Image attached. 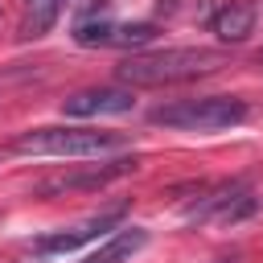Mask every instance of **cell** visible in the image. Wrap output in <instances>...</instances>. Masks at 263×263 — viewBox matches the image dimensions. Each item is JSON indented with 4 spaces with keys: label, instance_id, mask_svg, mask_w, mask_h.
I'll return each instance as SVG.
<instances>
[{
    "label": "cell",
    "instance_id": "6da1fadb",
    "mask_svg": "<svg viewBox=\"0 0 263 263\" xmlns=\"http://www.w3.org/2000/svg\"><path fill=\"white\" fill-rule=\"evenodd\" d=\"M226 66L222 49H201V45H185V49H156V53H136L119 66V78L127 86H173V82H189V78H205L214 70Z\"/></svg>",
    "mask_w": 263,
    "mask_h": 263
},
{
    "label": "cell",
    "instance_id": "3957f363",
    "mask_svg": "<svg viewBox=\"0 0 263 263\" xmlns=\"http://www.w3.org/2000/svg\"><path fill=\"white\" fill-rule=\"evenodd\" d=\"M152 123L177 127V132H222L247 119V103L234 95H205V99H177L148 111Z\"/></svg>",
    "mask_w": 263,
    "mask_h": 263
},
{
    "label": "cell",
    "instance_id": "7c38bea8",
    "mask_svg": "<svg viewBox=\"0 0 263 263\" xmlns=\"http://www.w3.org/2000/svg\"><path fill=\"white\" fill-rule=\"evenodd\" d=\"M156 37V25L152 21H115V41L111 49H140Z\"/></svg>",
    "mask_w": 263,
    "mask_h": 263
},
{
    "label": "cell",
    "instance_id": "52a82bcc",
    "mask_svg": "<svg viewBox=\"0 0 263 263\" xmlns=\"http://www.w3.org/2000/svg\"><path fill=\"white\" fill-rule=\"evenodd\" d=\"M119 218H123V205L103 210V214H90V218H82V222H74V226H66V230L45 234V238H41V251H78L82 242H90V238H99L103 230H111Z\"/></svg>",
    "mask_w": 263,
    "mask_h": 263
},
{
    "label": "cell",
    "instance_id": "7a4b0ae2",
    "mask_svg": "<svg viewBox=\"0 0 263 263\" xmlns=\"http://www.w3.org/2000/svg\"><path fill=\"white\" fill-rule=\"evenodd\" d=\"M127 136L119 132H95V127H33L12 140V152L21 156H107L119 152Z\"/></svg>",
    "mask_w": 263,
    "mask_h": 263
},
{
    "label": "cell",
    "instance_id": "277c9868",
    "mask_svg": "<svg viewBox=\"0 0 263 263\" xmlns=\"http://www.w3.org/2000/svg\"><path fill=\"white\" fill-rule=\"evenodd\" d=\"M255 205H259V197H255L251 189H242V185H218L214 193L197 197V205H189V210H185V218H189V222H218V226H234V222L251 218V214H255Z\"/></svg>",
    "mask_w": 263,
    "mask_h": 263
},
{
    "label": "cell",
    "instance_id": "30bf717a",
    "mask_svg": "<svg viewBox=\"0 0 263 263\" xmlns=\"http://www.w3.org/2000/svg\"><path fill=\"white\" fill-rule=\"evenodd\" d=\"M66 0H25V12H21V25H16V37L21 41H37L53 29V21L62 16Z\"/></svg>",
    "mask_w": 263,
    "mask_h": 263
},
{
    "label": "cell",
    "instance_id": "9c48e42d",
    "mask_svg": "<svg viewBox=\"0 0 263 263\" xmlns=\"http://www.w3.org/2000/svg\"><path fill=\"white\" fill-rule=\"evenodd\" d=\"M148 247V230L144 226H123V230H115L95 255H86L82 263H127L136 251H144Z\"/></svg>",
    "mask_w": 263,
    "mask_h": 263
},
{
    "label": "cell",
    "instance_id": "8fae6325",
    "mask_svg": "<svg viewBox=\"0 0 263 263\" xmlns=\"http://www.w3.org/2000/svg\"><path fill=\"white\" fill-rule=\"evenodd\" d=\"M74 41L86 45V49H111V41H115V21H111V16L82 21V25L74 29Z\"/></svg>",
    "mask_w": 263,
    "mask_h": 263
},
{
    "label": "cell",
    "instance_id": "5b68a950",
    "mask_svg": "<svg viewBox=\"0 0 263 263\" xmlns=\"http://www.w3.org/2000/svg\"><path fill=\"white\" fill-rule=\"evenodd\" d=\"M140 160L136 156H115V160H103V164H90V168H78V173H58V177H45L37 185L41 197H58V193H74V189H103L127 173H136Z\"/></svg>",
    "mask_w": 263,
    "mask_h": 263
},
{
    "label": "cell",
    "instance_id": "ba28073f",
    "mask_svg": "<svg viewBox=\"0 0 263 263\" xmlns=\"http://www.w3.org/2000/svg\"><path fill=\"white\" fill-rule=\"evenodd\" d=\"M255 21H259V12H255V4L251 0H226L218 12H214V33H218V41H230V45H238V41H247L251 33H255Z\"/></svg>",
    "mask_w": 263,
    "mask_h": 263
},
{
    "label": "cell",
    "instance_id": "8992f818",
    "mask_svg": "<svg viewBox=\"0 0 263 263\" xmlns=\"http://www.w3.org/2000/svg\"><path fill=\"white\" fill-rule=\"evenodd\" d=\"M136 107V95L127 86H86L62 99V115L90 119V115H127Z\"/></svg>",
    "mask_w": 263,
    "mask_h": 263
},
{
    "label": "cell",
    "instance_id": "4fadbf2b",
    "mask_svg": "<svg viewBox=\"0 0 263 263\" xmlns=\"http://www.w3.org/2000/svg\"><path fill=\"white\" fill-rule=\"evenodd\" d=\"M222 263H230V259H222Z\"/></svg>",
    "mask_w": 263,
    "mask_h": 263
}]
</instances>
